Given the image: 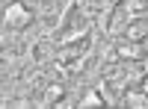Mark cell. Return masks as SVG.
<instances>
[{
  "label": "cell",
  "mask_w": 148,
  "mask_h": 109,
  "mask_svg": "<svg viewBox=\"0 0 148 109\" xmlns=\"http://www.w3.org/2000/svg\"><path fill=\"white\" fill-rule=\"evenodd\" d=\"M30 21H33L30 12L24 9L21 3H9L6 12H3V24H6V27H27Z\"/></svg>",
  "instance_id": "1"
},
{
  "label": "cell",
  "mask_w": 148,
  "mask_h": 109,
  "mask_svg": "<svg viewBox=\"0 0 148 109\" xmlns=\"http://www.w3.org/2000/svg\"><path fill=\"white\" fill-rule=\"evenodd\" d=\"M127 39H130V41L148 39V18H133V21H130V27H127Z\"/></svg>",
  "instance_id": "2"
},
{
  "label": "cell",
  "mask_w": 148,
  "mask_h": 109,
  "mask_svg": "<svg viewBox=\"0 0 148 109\" xmlns=\"http://www.w3.org/2000/svg\"><path fill=\"white\" fill-rule=\"evenodd\" d=\"M86 32H89V21H83L80 27H74V30H71L68 35H62V41H59V44H62V47H65V44H74V41L86 39Z\"/></svg>",
  "instance_id": "3"
},
{
  "label": "cell",
  "mask_w": 148,
  "mask_h": 109,
  "mask_svg": "<svg viewBox=\"0 0 148 109\" xmlns=\"http://www.w3.org/2000/svg\"><path fill=\"white\" fill-rule=\"evenodd\" d=\"M116 53H119L121 59H139V56H142V50H139V44H136V41H127V44H121Z\"/></svg>",
  "instance_id": "4"
},
{
  "label": "cell",
  "mask_w": 148,
  "mask_h": 109,
  "mask_svg": "<svg viewBox=\"0 0 148 109\" xmlns=\"http://www.w3.org/2000/svg\"><path fill=\"white\" fill-rule=\"evenodd\" d=\"M47 56H51V44H36L33 50H30V59H33V62H45Z\"/></svg>",
  "instance_id": "5"
},
{
  "label": "cell",
  "mask_w": 148,
  "mask_h": 109,
  "mask_svg": "<svg viewBox=\"0 0 148 109\" xmlns=\"http://www.w3.org/2000/svg\"><path fill=\"white\" fill-rule=\"evenodd\" d=\"M62 100V86H47L45 89V103H59Z\"/></svg>",
  "instance_id": "6"
},
{
  "label": "cell",
  "mask_w": 148,
  "mask_h": 109,
  "mask_svg": "<svg viewBox=\"0 0 148 109\" xmlns=\"http://www.w3.org/2000/svg\"><path fill=\"white\" fill-rule=\"evenodd\" d=\"M125 100L130 106H148V94L145 91H130V94H125Z\"/></svg>",
  "instance_id": "7"
},
{
  "label": "cell",
  "mask_w": 148,
  "mask_h": 109,
  "mask_svg": "<svg viewBox=\"0 0 148 109\" xmlns=\"http://www.w3.org/2000/svg\"><path fill=\"white\" fill-rule=\"evenodd\" d=\"M98 103H101V94H98V91H89V94H86V97H83L77 106H98Z\"/></svg>",
  "instance_id": "8"
},
{
  "label": "cell",
  "mask_w": 148,
  "mask_h": 109,
  "mask_svg": "<svg viewBox=\"0 0 148 109\" xmlns=\"http://www.w3.org/2000/svg\"><path fill=\"white\" fill-rule=\"evenodd\" d=\"M116 3H119V0H104V15H110V12L116 9Z\"/></svg>",
  "instance_id": "9"
},
{
  "label": "cell",
  "mask_w": 148,
  "mask_h": 109,
  "mask_svg": "<svg viewBox=\"0 0 148 109\" xmlns=\"http://www.w3.org/2000/svg\"><path fill=\"white\" fill-rule=\"evenodd\" d=\"M142 77H148V59H145V65H142Z\"/></svg>",
  "instance_id": "10"
},
{
  "label": "cell",
  "mask_w": 148,
  "mask_h": 109,
  "mask_svg": "<svg viewBox=\"0 0 148 109\" xmlns=\"http://www.w3.org/2000/svg\"><path fill=\"white\" fill-rule=\"evenodd\" d=\"M142 91H145V94H148V83H145V86H142Z\"/></svg>",
  "instance_id": "11"
}]
</instances>
